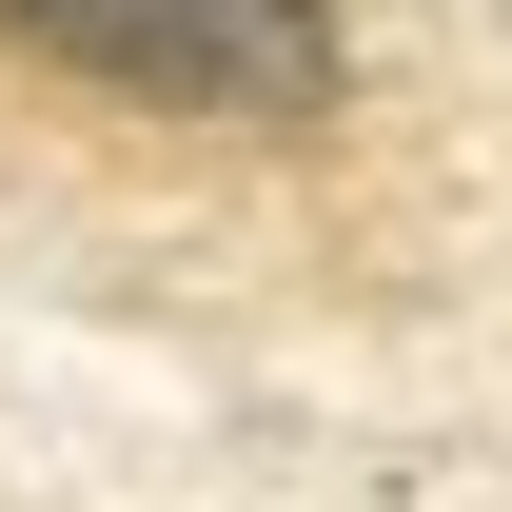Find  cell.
I'll return each instance as SVG.
<instances>
[{"label":"cell","instance_id":"obj_1","mask_svg":"<svg viewBox=\"0 0 512 512\" xmlns=\"http://www.w3.org/2000/svg\"><path fill=\"white\" fill-rule=\"evenodd\" d=\"M20 60L178 119H316L335 99V0H0Z\"/></svg>","mask_w":512,"mask_h":512}]
</instances>
